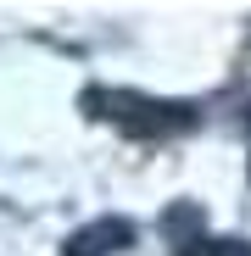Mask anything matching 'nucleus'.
Instances as JSON below:
<instances>
[{"label": "nucleus", "mask_w": 251, "mask_h": 256, "mask_svg": "<svg viewBox=\"0 0 251 256\" xmlns=\"http://www.w3.org/2000/svg\"><path fill=\"white\" fill-rule=\"evenodd\" d=\"M129 245H134V223L129 218H101L90 228L67 234L62 256H117V250H129Z\"/></svg>", "instance_id": "2"}, {"label": "nucleus", "mask_w": 251, "mask_h": 256, "mask_svg": "<svg viewBox=\"0 0 251 256\" xmlns=\"http://www.w3.org/2000/svg\"><path fill=\"white\" fill-rule=\"evenodd\" d=\"M173 256H251V245H245V240H218V234H195V240H184Z\"/></svg>", "instance_id": "3"}, {"label": "nucleus", "mask_w": 251, "mask_h": 256, "mask_svg": "<svg viewBox=\"0 0 251 256\" xmlns=\"http://www.w3.org/2000/svg\"><path fill=\"white\" fill-rule=\"evenodd\" d=\"M84 112L101 122H117L123 134H140V140H167V134L195 128L190 100H156V95H134V90H90Z\"/></svg>", "instance_id": "1"}, {"label": "nucleus", "mask_w": 251, "mask_h": 256, "mask_svg": "<svg viewBox=\"0 0 251 256\" xmlns=\"http://www.w3.org/2000/svg\"><path fill=\"white\" fill-rule=\"evenodd\" d=\"M162 228H167V234H179V228H201V206H173V212L162 218Z\"/></svg>", "instance_id": "4"}]
</instances>
